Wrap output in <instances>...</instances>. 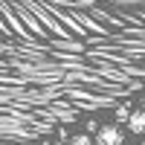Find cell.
Wrapping results in <instances>:
<instances>
[{"label":"cell","mask_w":145,"mask_h":145,"mask_svg":"<svg viewBox=\"0 0 145 145\" xmlns=\"http://www.w3.org/2000/svg\"><path fill=\"white\" fill-rule=\"evenodd\" d=\"M50 145H70V142H58V139H55V142H50Z\"/></svg>","instance_id":"obj_6"},{"label":"cell","mask_w":145,"mask_h":145,"mask_svg":"<svg viewBox=\"0 0 145 145\" xmlns=\"http://www.w3.org/2000/svg\"><path fill=\"white\" fill-rule=\"evenodd\" d=\"M125 128H128L134 137H142V134H145V107L131 113V119H128V125H125Z\"/></svg>","instance_id":"obj_2"},{"label":"cell","mask_w":145,"mask_h":145,"mask_svg":"<svg viewBox=\"0 0 145 145\" xmlns=\"http://www.w3.org/2000/svg\"><path fill=\"white\" fill-rule=\"evenodd\" d=\"M70 145H96V139H93L90 134H72Z\"/></svg>","instance_id":"obj_4"},{"label":"cell","mask_w":145,"mask_h":145,"mask_svg":"<svg viewBox=\"0 0 145 145\" xmlns=\"http://www.w3.org/2000/svg\"><path fill=\"white\" fill-rule=\"evenodd\" d=\"M93 139H96V145H125V131L119 122H105Z\"/></svg>","instance_id":"obj_1"},{"label":"cell","mask_w":145,"mask_h":145,"mask_svg":"<svg viewBox=\"0 0 145 145\" xmlns=\"http://www.w3.org/2000/svg\"><path fill=\"white\" fill-rule=\"evenodd\" d=\"M99 122H96V119H87V122H84V134H90V137H96V134H99Z\"/></svg>","instance_id":"obj_5"},{"label":"cell","mask_w":145,"mask_h":145,"mask_svg":"<svg viewBox=\"0 0 145 145\" xmlns=\"http://www.w3.org/2000/svg\"><path fill=\"white\" fill-rule=\"evenodd\" d=\"M134 145H142V142H134Z\"/></svg>","instance_id":"obj_8"},{"label":"cell","mask_w":145,"mask_h":145,"mask_svg":"<svg viewBox=\"0 0 145 145\" xmlns=\"http://www.w3.org/2000/svg\"><path fill=\"white\" fill-rule=\"evenodd\" d=\"M139 102H142V107H145V93H142V99H139Z\"/></svg>","instance_id":"obj_7"},{"label":"cell","mask_w":145,"mask_h":145,"mask_svg":"<svg viewBox=\"0 0 145 145\" xmlns=\"http://www.w3.org/2000/svg\"><path fill=\"white\" fill-rule=\"evenodd\" d=\"M131 113H134V110H131V105H128V102H122V105H116V107H113V116H116V122H125V125H128Z\"/></svg>","instance_id":"obj_3"}]
</instances>
